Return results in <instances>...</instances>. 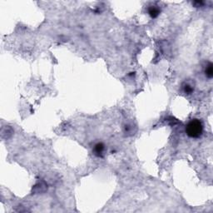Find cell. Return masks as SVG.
Masks as SVG:
<instances>
[{
	"mask_svg": "<svg viewBox=\"0 0 213 213\" xmlns=\"http://www.w3.org/2000/svg\"><path fill=\"white\" fill-rule=\"evenodd\" d=\"M205 74L208 79H212L213 78V64L211 63H208L206 69H205Z\"/></svg>",
	"mask_w": 213,
	"mask_h": 213,
	"instance_id": "277c9868",
	"label": "cell"
},
{
	"mask_svg": "<svg viewBox=\"0 0 213 213\" xmlns=\"http://www.w3.org/2000/svg\"><path fill=\"white\" fill-rule=\"evenodd\" d=\"M194 91V89H193V88L191 87V86H190V85H185V87H184V92H185L187 94H191L192 92Z\"/></svg>",
	"mask_w": 213,
	"mask_h": 213,
	"instance_id": "5b68a950",
	"label": "cell"
},
{
	"mask_svg": "<svg viewBox=\"0 0 213 213\" xmlns=\"http://www.w3.org/2000/svg\"><path fill=\"white\" fill-rule=\"evenodd\" d=\"M186 132L191 138H199L203 133V124L197 118L191 120L186 127Z\"/></svg>",
	"mask_w": 213,
	"mask_h": 213,
	"instance_id": "6da1fadb",
	"label": "cell"
},
{
	"mask_svg": "<svg viewBox=\"0 0 213 213\" xmlns=\"http://www.w3.org/2000/svg\"><path fill=\"white\" fill-rule=\"evenodd\" d=\"M104 150H105V146L103 142H98L94 146L93 152L97 157H103Z\"/></svg>",
	"mask_w": 213,
	"mask_h": 213,
	"instance_id": "7a4b0ae2",
	"label": "cell"
},
{
	"mask_svg": "<svg viewBox=\"0 0 213 213\" xmlns=\"http://www.w3.org/2000/svg\"><path fill=\"white\" fill-rule=\"evenodd\" d=\"M160 9L157 8V6H151L149 9H148V13L149 15L151 16V18L152 19H156L157 18L160 14Z\"/></svg>",
	"mask_w": 213,
	"mask_h": 213,
	"instance_id": "3957f363",
	"label": "cell"
}]
</instances>
